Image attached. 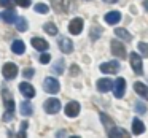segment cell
<instances>
[{"mask_svg":"<svg viewBox=\"0 0 148 138\" xmlns=\"http://www.w3.org/2000/svg\"><path fill=\"white\" fill-rule=\"evenodd\" d=\"M129 61H131V67H132V70H134L135 75L143 73V64H142L140 54H135V51L131 52V54H129Z\"/></svg>","mask_w":148,"mask_h":138,"instance_id":"6da1fadb","label":"cell"},{"mask_svg":"<svg viewBox=\"0 0 148 138\" xmlns=\"http://www.w3.org/2000/svg\"><path fill=\"white\" fill-rule=\"evenodd\" d=\"M59 87H61L59 86V81L56 80V78H53V76L45 78V81H43V89H45L48 94H58Z\"/></svg>","mask_w":148,"mask_h":138,"instance_id":"7a4b0ae2","label":"cell"},{"mask_svg":"<svg viewBox=\"0 0 148 138\" xmlns=\"http://www.w3.org/2000/svg\"><path fill=\"white\" fill-rule=\"evenodd\" d=\"M100 71L102 73H107V75H115L119 71V62L118 61H110V62H103L100 64Z\"/></svg>","mask_w":148,"mask_h":138,"instance_id":"3957f363","label":"cell"},{"mask_svg":"<svg viewBox=\"0 0 148 138\" xmlns=\"http://www.w3.org/2000/svg\"><path fill=\"white\" fill-rule=\"evenodd\" d=\"M18 71H19V68H18V65L13 64V62H7V64L3 65V68H2V73H3L5 80H13V78H16Z\"/></svg>","mask_w":148,"mask_h":138,"instance_id":"277c9868","label":"cell"},{"mask_svg":"<svg viewBox=\"0 0 148 138\" xmlns=\"http://www.w3.org/2000/svg\"><path fill=\"white\" fill-rule=\"evenodd\" d=\"M43 108H45L46 113L54 114V113H58L59 109H61V102H59L58 99H48L45 103H43Z\"/></svg>","mask_w":148,"mask_h":138,"instance_id":"5b68a950","label":"cell"},{"mask_svg":"<svg viewBox=\"0 0 148 138\" xmlns=\"http://www.w3.org/2000/svg\"><path fill=\"white\" fill-rule=\"evenodd\" d=\"M110 46H112V52L116 56V57H121V59H126V57H127V54H126V48H124V45H123L121 41H118V40H113Z\"/></svg>","mask_w":148,"mask_h":138,"instance_id":"8992f818","label":"cell"},{"mask_svg":"<svg viewBox=\"0 0 148 138\" xmlns=\"http://www.w3.org/2000/svg\"><path fill=\"white\" fill-rule=\"evenodd\" d=\"M81 30H83V19H81V18L72 19L70 24H69V32H70L72 35H80Z\"/></svg>","mask_w":148,"mask_h":138,"instance_id":"52a82bcc","label":"cell"},{"mask_svg":"<svg viewBox=\"0 0 148 138\" xmlns=\"http://www.w3.org/2000/svg\"><path fill=\"white\" fill-rule=\"evenodd\" d=\"M58 46L64 54H69V52H72V49H73V43H72V40H69L67 37H59Z\"/></svg>","mask_w":148,"mask_h":138,"instance_id":"ba28073f","label":"cell"},{"mask_svg":"<svg viewBox=\"0 0 148 138\" xmlns=\"http://www.w3.org/2000/svg\"><path fill=\"white\" fill-rule=\"evenodd\" d=\"M113 92H115L116 99H123V95H124V92H126V80L118 78V80L115 81V86H113Z\"/></svg>","mask_w":148,"mask_h":138,"instance_id":"9c48e42d","label":"cell"},{"mask_svg":"<svg viewBox=\"0 0 148 138\" xmlns=\"http://www.w3.org/2000/svg\"><path fill=\"white\" fill-rule=\"evenodd\" d=\"M65 114L69 116V118H77L78 114H80V103L78 102H69L67 105H65Z\"/></svg>","mask_w":148,"mask_h":138,"instance_id":"30bf717a","label":"cell"},{"mask_svg":"<svg viewBox=\"0 0 148 138\" xmlns=\"http://www.w3.org/2000/svg\"><path fill=\"white\" fill-rule=\"evenodd\" d=\"M19 90H21V94H23L26 99H32V97H35V89H34V86L29 84V83H21L19 84Z\"/></svg>","mask_w":148,"mask_h":138,"instance_id":"8fae6325","label":"cell"},{"mask_svg":"<svg viewBox=\"0 0 148 138\" xmlns=\"http://www.w3.org/2000/svg\"><path fill=\"white\" fill-rule=\"evenodd\" d=\"M53 3H54V10L56 11H62V13H65V11L70 10L72 0H53Z\"/></svg>","mask_w":148,"mask_h":138,"instance_id":"7c38bea8","label":"cell"},{"mask_svg":"<svg viewBox=\"0 0 148 138\" xmlns=\"http://www.w3.org/2000/svg\"><path fill=\"white\" fill-rule=\"evenodd\" d=\"M113 83L110 78H100L99 81H97V90L99 92H108L110 89H112Z\"/></svg>","mask_w":148,"mask_h":138,"instance_id":"4fadbf2b","label":"cell"},{"mask_svg":"<svg viewBox=\"0 0 148 138\" xmlns=\"http://www.w3.org/2000/svg\"><path fill=\"white\" fill-rule=\"evenodd\" d=\"M121 21V13L119 11H108L105 14V22L110 24V26H115Z\"/></svg>","mask_w":148,"mask_h":138,"instance_id":"5bb4252c","label":"cell"},{"mask_svg":"<svg viewBox=\"0 0 148 138\" xmlns=\"http://www.w3.org/2000/svg\"><path fill=\"white\" fill-rule=\"evenodd\" d=\"M30 43H32V46L35 49H38V51H46V49L49 48L48 41H46V40H43V38H40V37L32 38V40H30Z\"/></svg>","mask_w":148,"mask_h":138,"instance_id":"9a60e30c","label":"cell"},{"mask_svg":"<svg viewBox=\"0 0 148 138\" xmlns=\"http://www.w3.org/2000/svg\"><path fill=\"white\" fill-rule=\"evenodd\" d=\"M0 16H2V19H3L7 24H13V22H16V19H18L16 13H14L13 10H5Z\"/></svg>","mask_w":148,"mask_h":138,"instance_id":"2e32d148","label":"cell"},{"mask_svg":"<svg viewBox=\"0 0 148 138\" xmlns=\"http://www.w3.org/2000/svg\"><path fill=\"white\" fill-rule=\"evenodd\" d=\"M134 90L142 97V99L148 100V86H145L143 83H134Z\"/></svg>","mask_w":148,"mask_h":138,"instance_id":"e0dca14e","label":"cell"},{"mask_svg":"<svg viewBox=\"0 0 148 138\" xmlns=\"http://www.w3.org/2000/svg\"><path fill=\"white\" fill-rule=\"evenodd\" d=\"M107 135L108 137H112V138H121V137H129V133L127 132H124V128H118V127H113V128H110L108 132H107Z\"/></svg>","mask_w":148,"mask_h":138,"instance_id":"ac0fdd59","label":"cell"},{"mask_svg":"<svg viewBox=\"0 0 148 138\" xmlns=\"http://www.w3.org/2000/svg\"><path fill=\"white\" fill-rule=\"evenodd\" d=\"M143 130H145L143 122H142L140 119H134V121H132V133L134 135H142Z\"/></svg>","mask_w":148,"mask_h":138,"instance_id":"d6986e66","label":"cell"},{"mask_svg":"<svg viewBox=\"0 0 148 138\" xmlns=\"http://www.w3.org/2000/svg\"><path fill=\"white\" fill-rule=\"evenodd\" d=\"M11 51H13L14 54H23V52L26 51V45H24V41H21V40H14L13 45H11Z\"/></svg>","mask_w":148,"mask_h":138,"instance_id":"ffe728a7","label":"cell"},{"mask_svg":"<svg viewBox=\"0 0 148 138\" xmlns=\"http://www.w3.org/2000/svg\"><path fill=\"white\" fill-rule=\"evenodd\" d=\"M19 111H21V114H23V116H30L34 113L32 103H30V102H23V103H21V106H19Z\"/></svg>","mask_w":148,"mask_h":138,"instance_id":"44dd1931","label":"cell"},{"mask_svg":"<svg viewBox=\"0 0 148 138\" xmlns=\"http://www.w3.org/2000/svg\"><path fill=\"white\" fill-rule=\"evenodd\" d=\"M115 35L118 37V38H123L124 41H131V40H132V35H131V33H129L126 29H121V27L115 29Z\"/></svg>","mask_w":148,"mask_h":138,"instance_id":"7402d4cb","label":"cell"},{"mask_svg":"<svg viewBox=\"0 0 148 138\" xmlns=\"http://www.w3.org/2000/svg\"><path fill=\"white\" fill-rule=\"evenodd\" d=\"M3 102H5L7 109H11V111H13V108H14V100H13V97L10 95V92H8L7 89H3Z\"/></svg>","mask_w":148,"mask_h":138,"instance_id":"603a6c76","label":"cell"},{"mask_svg":"<svg viewBox=\"0 0 148 138\" xmlns=\"http://www.w3.org/2000/svg\"><path fill=\"white\" fill-rule=\"evenodd\" d=\"M43 30H45L46 33H49V35H58V27L53 22H46L45 27H43Z\"/></svg>","mask_w":148,"mask_h":138,"instance_id":"cb8c5ba5","label":"cell"},{"mask_svg":"<svg viewBox=\"0 0 148 138\" xmlns=\"http://www.w3.org/2000/svg\"><path fill=\"white\" fill-rule=\"evenodd\" d=\"M100 121H102L103 125H105V128H108V130H110V128H113V121L105 114V113H100Z\"/></svg>","mask_w":148,"mask_h":138,"instance_id":"d4e9b609","label":"cell"},{"mask_svg":"<svg viewBox=\"0 0 148 138\" xmlns=\"http://www.w3.org/2000/svg\"><path fill=\"white\" fill-rule=\"evenodd\" d=\"M16 27L19 32H26L27 30V21L24 19V18H18L16 19Z\"/></svg>","mask_w":148,"mask_h":138,"instance_id":"484cf974","label":"cell"},{"mask_svg":"<svg viewBox=\"0 0 148 138\" xmlns=\"http://www.w3.org/2000/svg\"><path fill=\"white\" fill-rule=\"evenodd\" d=\"M34 10L37 11V13H42V14H46L49 11V8H48V5L46 3H37L35 5V8H34Z\"/></svg>","mask_w":148,"mask_h":138,"instance_id":"4316f807","label":"cell"},{"mask_svg":"<svg viewBox=\"0 0 148 138\" xmlns=\"http://www.w3.org/2000/svg\"><path fill=\"white\" fill-rule=\"evenodd\" d=\"M54 71L59 73V75L64 73V59H59V61L54 64Z\"/></svg>","mask_w":148,"mask_h":138,"instance_id":"83f0119b","label":"cell"},{"mask_svg":"<svg viewBox=\"0 0 148 138\" xmlns=\"http://www.w3.org/2000/svg\"><path fill=\"white\" fill-rule=\"evenodd\" d=\"M138 51H140V54H142V56L148 57V43H143V41L138 43Z\"/></svg>","mask_w":148,"mask_h":138,"instance_id":"f1b7e54d","label":"cell"},{"mask_svg":"<svg viewBox=\"0 0 148 138\" xmlns=\"http://www.w3.org/2000/svg\"><path fill=\"white\" fill-rule=\"evenodd\" d=\"M135 111H137L138 114H143V113L147 111V105H145L143 102H135Z\"/></svg>","mask_w":148,"mask_h":138,"instance_id":"f546056e","label":"cell"},{"mask_svg":"<svg viewBox=\"0 0 148 138\" xmlns=\"http://www.w3.org/2000/svg\"><path fill=\"white\" fill-rule=\"evenodd\" d=\"M11 119H13V111H11V109H7V113L3 114V121L8 122V121H11Z\"/></svg>","mask_w":148,"mask_h":138,"instance_id":"4dcf8cb0","label":"cell"},{"mask_svg":"<svg viewBox=\"0 0 148 138\" xmlns=\"http://www.w3.org/2000/svg\"><path fill=\"white\" fill-rule=\"evenodd\" d=\"M49 61H51V56L49 54H42L40 56V62H42V64H48Z\"/></svg>","mask_w":148,"mask_h":138,"instance_id":"1f68e13d","label":"cell"},{"mask_svg":"<svg viewBox=\"0 0 148 138\" xmlns=\"http://www.w3.org/2000/svg\"><path fill=\"white\" fill-rule=\"evenodd\" d=\"M14 2L16 0H0V5L2 7H11V5H14Z\"/></svg>","mask_w":148,"mask_h":138,"instance_id":"d6a6232c","label":"cell"},{"mask_svg":"<svg viewBox=\"0 0 148 138\" xmlns=\"http://www.w3.org/2000/svg\"><path fill=\"white\" fill-rule=\"evenodd\" d=\"M18 5H21L23 8H27L30 5V0H18Z\"/></svg>","mask_w":148,"mask_h":138,"instance_id":"836d02e7","label":"cell"},{"mask_svg":"<svg viewBox=\"0 0 148 138\" xmlns=\"http://www.w3.org/2000/svg\"><path fill=\"white\" fill-rule=\"evenodd\" d=\"M32 75H34V70H32V68H27V70H24V76H26L27 80H29Z\"/></svg>","mask_w":148,"mask_h":138,"instance_id":"e575fe53","label":"cell"},{"mask_svg":"<svg viewBox=\"0 0 148 138\" xmlns=\"http://www.w3.org/2000/svg\"><path fill=\"white\" fill-rule=\"evenodd\" d=\"M78 71H80V70H78V65H72V68H70V73H73V75H77V73H78Z\"/></svg>","mask_w":148,"mask_h":138,"instance_id":"d590c367","label":"cell"},{"mask_svg":"<svg viewBox=\"0 0 148 138\" xmlns=\"http://www.w3.org/2000/svg\"><path fill=\"white\" fill-rule=\"evenodd\" d=\"M103 2H105V3H116L118 0H103Z\"/></svg>","mask_w":148,"mask_h":138,"instance_id":"8d00e7d4","label":"cell"},{"mask_svg":"<svg viewBox=\"0 0 148 138\" xmlns=\"http://www.w3.org/2000/svg\"><path fill=\"white\" fill-rule=\"evenodd\" d=\"M143 7H145V10L148 11V0H143Z\"/></svg>","mask_w":148,"mask_h":138,"instance_id":"74e56055","label":"cell"},{"mask_svg":"<svg viewBox=\"0 0 148 138\" xmlns=\"http://www.w3.org/2000/svg\"><path fill=\"white\" fill-rule=\"evenodd\" d=\"M0 18H2V16H0Z\"/></svg>","mask_w":148,"mask_h":138,"instance_id":"f35d334b","label":"cell"}]
</instances>
